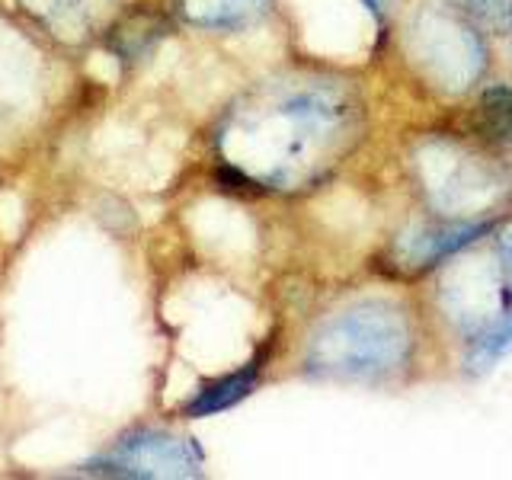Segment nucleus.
Listing matches in <instances>:
<instances>
[{"label":"nucleus","instance_id":"nucleus-1","mask_svg":"<svg viewBox=\"0 0 512 480\" xmlns=\"http://www.w3.org/2000/svg\"><path fill=\"white\" fill-rule=\"evenodd\" d=\"M359 109L336 84H292L234 112L221 132L228 164L256 183L301 186L349 151Z\"/></svg>","mask_w":512,"mask_h":480},{"label":"nucleus","instance_id":"nucleus-2","mask_svg":"<svg viewBox=\"0 0 512 480\" xmlns=\"http://www.w3.org/2000/svg\"><path fill=\"white\" fill-rule=\"evenodd\" d=\"M413 333L407 314L391 301H359L314 333L308 368L340 381H378L407 362Z\"/></svg>","mask_w":512,"mask_h":480},{"label":"nucleus","instance_id":"nucleus-3","mask_svg":"<svg viewBox=\"0 0 512 480\" xmlns=\"http://www.w3.org/2000/svg\"><path fill=\"white\" fill-rule=\"evenodd\" d=\"M416 58L445 90H464L484 71V45L471 26L445 13H423L413 26Z\"/></svg>","mask_w":512,"mask_h":480},{"label":"nucleus","instance_id":"nucleus-4","mask_svg":"<svg viewBox=\"0 0 512 480\" xmlns=\"http://www.w3.org/2000/svg\"><path fill=\"white\" fill-rule=\"evenodd\" d=\"M87 471L119 477H196L202 471V452L189 439L167 432H138L119 442L106 458L87 464Z\"/></svg>","mask_w":512,"mask_h":480},{"label":"nucleus","instance_id":"nucleus-5","mask_svg":"<svg viewBox=\"0 0 512 480\" xmlns=\"http://www.w3.org/2000/svg\"><path fill=\"white\" fill-rule=\"evenodd\" d=\"M426 183L432 199L445 212H471L496 199V189L503 186V180L496 173L487 170V164H480V157H468L455 148H445L436 154V148L426 151Z\"/></svg>","mask_w":512,"mask_h":480},{"label":"nucleus","instance_id":"nucleus-6","mask_svg":"<svg viewBox=\"0 0 512 480\" xmlns=\"http://www.w3.org/2000/svg\"><path fill=\"white\" fill-rule=\"evenodd\" d=\"M487 231H490V221H455V224H439V228H423L416 234H407L404 260L420 269L442 263L448 256L477 244Z\"/></svg>","mask_w":512,"mask_h":480},{"label":"nucleus","instance_id":"nucleus-7","mask_svg":"<svg viewBox=\"0 0 512 480\" xmlns=\"http://www.w3.org/2000/svg\"><path fill=\"white\" fill-rule=\"evenodd\" d=\"M269 0H180L186 23L199 29H240L260 20Z\"/></svg>","mask_w":512,"mask_h":480},{"label":"nucleus","instance_id":"nucleus-8","mask_svg":"<svg viewBox=\"0 0 512 480\" xmlns=\"http://www.w3.org/2000/svg\"><path fill=\"white\" fill-rule=\"evenodd\" d=\"M256 378H260V362H250L247 368H240V372H231L212 384H205V388L186 404V413L189 416H212V413L228 410V407L240 404V400L256 388Z\"/></svg>","mask_w":512,"mask_h":480},{"label":"nucleus","instance_id":"nucleus-9","mask_svg":"<svg viewBox=\"0 0 512 480\" xmlns=\"http://www.w3.org/2000/svg\"><path fill=\"white\" fill-rule=\"evenodd\" d=\"M477 128L493 141L512 144V87L500 84L484 90L477 109Z\"/></svg>","mask_w":512,"mask_h":480},{"label":"nucleus","instance_id":"nucleus-10","mask_svg":"<svg viewBox=\"0 0 512 480\" xmlns=\"http://www.w3.org/2000/svg\"><path fill=\"white\" fill-rule=\"evenodd\" d=\"M452 4L464 13H471L480 23L512 32V0H452Z\"/></svg>","mask_w":512,"mask_h":480},{"label":"nucleus","instance_id":"nucleus-11","mask_svg":"<svg viewBox=\"0 0 512 480\" xmlns=\"http://www.w3.org/2000/svg\"><path fill=\"white\" fill-rule=\"evenodd\" d=\"M496 253H500V263L509 276V288H512V228H506L500 237H496Z\"/></svg>","mask_w":512,"mask_h":480},{"label":"nucleus","instance_id":"nucleus-12","mask_svg":"<svg viewBox=\"0 0 512 480\" xmlns=\"http://www.w3.org/2000/svg\"><path fill=\"white\" fill-rule=\"evenodd\" d=\"M362 4H365L368 10H372V16H375L378 23L384 20V7H388V4H384V0H362Z\"/></svg>","mask_w":512,"mask_h":480}]
</instances>
